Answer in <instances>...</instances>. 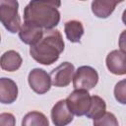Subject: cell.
Listing matches in <instances>:
<instances>
[{
    "instance_id": "6da1fadb",
    "label": "cell",
    "mask_w": 126,
    "mask_h": 126,
    "mask_svg": "<svg viewBox=\"0 0 126 126\" xmlns=\"http://www.w3.org/2000/svg\"><path fill=\"white\" fill-rule=\"evenodd\" d=\"M59 1H31L24 10V23L46 30H52L60 21Z\"/></svg>"
},
{
    "instance_id": "7a4b0ae2",
    "label": "cell",
    "mask_w": 126,
    "mask_h": 126,
    "mask_svg": "<svg viewBox=\"0 0 126 126\" xmlns=\"http://www.w3.org/2000/svg\"><path fill=\"white\" fill-rule=\"evenodd\" d=\"M65 43L58 30H46L41 39L30 48L31 56L38 63L51 65L58 60L64 50Z\"/></svg>"
},
{
    "instance_id": "3957f363",
    "label": "cell",
    "mask_w": 126,
    "mask_h": 126,
    "mask_svg": "<svg viewBox=\"0 0 126 126\" xmlns=\"http://www.w3.org/2000/svg\"><path fill=\"white\" fill-rule=\"evenodd\" d=\"M18 9V1L0 0V22L12 33L17 32L21 27V18Z\"/></svg>"
},
{
    "instance_id": "277c9868",
    "label": "cell",
    "mask_w": 126,
    "mask_h": 126,
    "mask_svg": "<svg viewBox=\"0 0 126 126\" xmlns=\"http://www.w3.org/2000/svg\"><path fill=\"white\" fill-rule=\"evenodd\" d=\"M98 81V74L91 66H81L73 76V86L75 90L90 91L95 87Z\"/></svg>"
},
{
    "instance_id": "5b68a950",
    "label": "cell",
    "mask_w": 126,
    "mask_h": 126,
    "mask_svg": "<svg viewBox=\"0 0 126 126\" xmlns=\"http://www.w3.org/2000/svg\"><path fill=\"white\" fill-rule=\"evenodd\" d=\"M68 108L77 116H83L87 113L91 104V95L86 90H75L65 99Z\"/></svg>"
},
{
    "instance_id": "8992f818",
    "label": "cell",
    "mask_w": 126,
    "mask_h": 126,
    "mask_svg": "<svg viewBox=\"0 0 126 126\" xmlns=\"http://www.w3.org/2000/svg\"><path fill=\"white\" fill-rule=\"evenodd\" d=\"M75 67L70 62H63L49 74L51 84L57 88L67 87L73 80Z\"/></svg>"
},
{
    "instance_id": "52a82bcc",
    "label": "cell",
    "mask_w": 126,
    "mask_h": 126,
    "mask_svg": "<svg viewBox=\"0 0 126 126\" xmlns=\"http://www.w3.org/2000/svg\"><path fill=\"white\" fill-rule=\"evenodd\" d=\"M28 81L31 89L38 94H43L47 93L51 86L49 75L43 69L39 68L32 69L30 72Z\"/></svg>"
},
{
    "instance_id": "ba28073f",
    "label": "cell",
    "mask_w": 126,
    "mask_h": 126,
    "mask_svg": "<svg viewBox=\"0 0 126 126\" xmlns=\"http://www.w3.org/2000/svg\"><path fill=\"white\" fill-rule=\"evenodd\" d=\"M51 120L55 126H67L73 121V113L68 108L65 99L57 101L52 107Z\"/></svg>"
},
{
    "instance_id": "9c48e42d",
    "label": "cell",
    "mask_w": 126,
    "mask_h": 126,
    "mask_svg": "<svg viewBox=\"0 0 126 126\" xmlns=\"http://www.w3.org/2000/svg\"><path fill=\"white\" fill-rule=\"evenodd\" d=\"M106 67L114 75H125V52L121 50H113L109 52L106 57Z\"/></svg>"
},
{
    "instance_id": "30bf717a",
    "label": "cell",
    "mask_w": 126,
    "mask_h": 126,
    "mask_svg": "<svg viewBox=\"0 0 126 126\" xmlns=\"http://www.w3.org/2000/svg\"><path fill=\"white\" fill-rule=\"evenodd\" d=\"M18 96V86L9 78H0V102L13 103Z\"/></svg>"
},
{
    "instance_id": "8fae6325",
    "label": "cell",
    "mask_w": 126,
    "mask_h": 126,
    "mask_svg": "<svg viewBox=\"0 0 126 126\" xmlns=\"http://www.w3.org/2000/svg\"><path fill=\"white\" fill-rule=\"evenodd\" d=\"M43 34V31L39 28L28 25L23 23L19 30V36L21 40L29 45H34L36 42H38Z\"/></svg>"
},
{
    "instance_id": "7c38bea8",
    "label": "cell",
    "mask_w": 126,
    "mask_h": 126,
    "mask_svg": "<svg viewBox=\"0 0 126 126\" xmlns=\"http://www.w3.org/2000/svg\"><path fill=\"white\" fill-rule=\"evenodd\" d=\"M23 59L19 52L15 50H8L0 57V67L7 72H14L22 65Z\"/></svg>"
},
{
    "instance_id": "4fadbf2b",
    "label": "cell",
    "mask_w": 126,
    "mask_h": 126,
    "mask_svg": "<svg viewBox=\"0 0 126 126\" xmlns=\"http://www.w3.org/2000/svg\"><path fill=\"white\" fill-rule=\"evenodd\" d=\"M120 2L117 0H94L92 2V11L97 18L105 19L110 16Z\"/></svg>"
},
{
    "instance_id": "5bb4252c",
    "label": "cell",
    "mask_w": 126,
    "mask_h": 126,
    "mask_svg": "<svg viewBox=\"0 0 126 126\" xmlns=\"http://www.w3.org/2000/svg\"><path fill=\"white\" fill-rule=\"evenodd\" d=\"M64 31L67 38L71 42H80V39L84 34V27L82 23L76 20L66 22Z\"/></svg>"
},
{
    "instance_id": "9a60e30c",
    "label": "cell",
    "mask_w": 126,
    "mask_h": 126,
    "mask_svg": "<svg viewBox=\"0 0 126 126\" xmlns=\"http://www.w3.org/2000/svg\"><path fill=\"white\" fill-rule=\"evenodd\" d=\"M106 110V104L105 101L98 95H93L91 96V104L90 107L85 114L88 118L95 119L99 116H101Z\"/></svg>"
},
{
    "instance_id": "2e32d148",
    "label": "cell",
    "mask_w": 126,
    "mask_h": 126,
    "mask_svg": "<svg viewBox=\"0 0 126 126\" xmlns=\"http://www.w3.org/2000/svg\"><path fill=\"white\" fill-rule=\"evenodd\" d=\"M22 126H49V122L42 112L31 111L24 116Z\"/></svg>"
},
{
    "instance_id": "e0dca14e",
    "label": "cell",
    "mask_w": 126,
    "mask_h": 126,
    "mask_svg": "<svg viewBox=\"0 0 126 126\" xmlns=\"http://www.w3.org/2000/svg\"><path fill=\"white\" fill-rule=\"evenodd\" d=\"M94 126H118V121L113 113L105 111L101 116L94 119Z\"/></svg>"
},
{
    "instance_id": "ac0fdd59",
    "label": "cell",
    "mask_w": 126,
    "mask_h": 126,
    "mask_svg": "<svg viewBox=\"0 0 126 126\" xmlns=\"http://www.w3.org/2000/svg\"><path fill=\"white\" fill-rule=\"evenodd\" d=\"M114 95L116 100H118L120 103L125 104V81H120L116 84L114 89Z\"/></svg>"
},
{
    "instance_id": "d6986e66",
    "label": "cell",
    "mask_w": 126,
    "mask_h": 126,
    "mask_svg": "<svg viewBox=\"0 0 126 126\" xmlns=\"http://www.w3.org/2000/svg\"><path fill=\"white\" fill-rule=\"evenodd\" d=\"M16 118L12 113L4 112L0 114V126H15Z\"/></svg>"
},
{
    "instance_id": "ffe728a7",
    "label": "cell",
    "mask_w": 126,
    "mask_h": 126,
    "mask_svg": "<svg viewBox=\"0 0 126 126\" xmlns=\"http://www.w3.org/2000/svg\"><path fill=\"white\" fill-rule=\"evenodd\" d=\"M0 41H1V36H0Z\"/></svg>"
}]
</instances>
